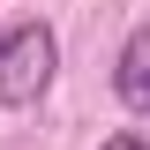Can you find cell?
Listing matches in <instances>:
<instances>
[{
    "label": "cell",
    "mask_w": 150,
    "mask_h": 150,
    "mask_svg": "<svg viewBox=\"0 0 150 150\" xmlns=\"http://www.w3.org/2000/svg\"><path fill=\"white\" fill-rule=\"evenodd\" d=\"M53 68H60L53 23H15L0 38V105H38L53 90Z\"/></svg>",
    "instance_id": "obj_1"
},
{
    "label": "cell",
    "mask_w": 150,
    "mask_h": 150,
    "mask_svg": "<svg viewBox=\"0 0 150 150\" xmlns=\"http://www.w3.org/2000/svg\"><path fill=\"white\" fill-rule=\"evenodd\" d=\"M112 90H120L128 112H150V23L128 30V45H120V60H112Z\"/></svg>",
    "instance_id": "obj_2"
},
{
    "label": "cell",
    "mask_w": 150,
    "mask_h": 150,
    "mask_svg": "<svg viewBox=\"0 0 150 150\" xmlns=\"http://www.w3.org/2000/svg\"><path fill=\"white\" fill-rule=\"evenodd\" d=\"M105 150H150V143H143V135H112Z\"/></svg>",
    "instance_id": "obj_3"
}]
</instances>
